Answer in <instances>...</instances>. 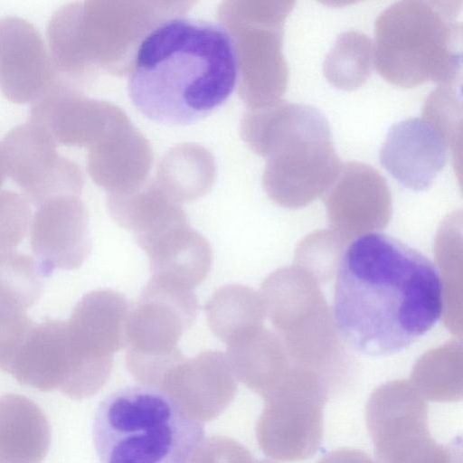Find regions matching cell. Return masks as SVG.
I'll return each instance as SVG.
<instances>
[{"label":"cell","mask_w":463,"mask_h":463,"mask_svg":"<svg viewBox=\"0 0 463 463\" xmlns=\"http://www.w3.org/2000/svg\"><path fill=\"white\" fill-rule=\"evenodd\" d=\"M443 304L435 264L390 235L361 234L339 260L335 321L360 354L381 357L406 349L437 324Z\"/></svg>","instance_id":"obj_1"},{"label":"cell","mask_w":463,"mask_h":463,"mask_svg":"<svg viewBox=\"0 0 463 463\" xmlns=\"http://www.w3.org/2000/svg\"><path fill=\"white\" fill-rule=\"evenodd\" d=\"M240 75L237 47L225 26L175 16L139 43L128 75V94L148 119L187 126L221 108Z\"/></svg>","instance_id":"obj_2"},{"label":"cell","mask_w":463,"mask_h":463,"mask_svg":"<svg viewBox=\"0 0 463 463\" xmlns=\"http://www.w3.org/2000/svg\"><path fill=\"white\" fill-rule=\"evenodd\" d=\"M461 2L403 0L374 24V65L389 82L452 86L461 76Z\"/></svg>","instance_id":"obj_3"},{"label":"cell","mask_w":463,"mask_h":463,"mask_svg":"<svg viewBox=\"0 0 463 463\" xmlns=\"http://www.w3.org/2000/svg\"><path fill=\"white\" fill-rule=\"evenodd\" d=\"M203 432L201 422L147 386L110 393L99 404L93 422L100 463H188Z\"/></svg>","instance_id":"obj_4"},{"label":"cell","mask_w":463,"mask_h":463,"mask_svg":"<svg viewBox=\"0 0 463 463\" xmlns=\"http://www.w3.org/2000/svg\"><path fill=\"white\" fill-rule=\"evenodd\" d=\"M269 123L276 156L268 174V187L275 199L302 203L336 178L342 165L329 123L318 109L284 103Z\"/></svg>","instance_id":"obj_5"},{"label":"cell","mask_w":463,"mask_h":463,"mask_svg":"<svg viewBox=\"0 0 463 463\" xmlns=\"http://www.w3.org/2000/svg\"><path fill=\"white\" fill-rule=\"evenodd\" d=\"M365 419L381 463H458L454 448L431 437L428 406L404 382L376 389L367 402Z\"/></svg>","instance_id":"obj_6"},{"label":"cell","mask_w":463,"mask_h":463,"mask_svg":"<svg viewBox=\"0 0 463 463\" xmlns=\"http://www.w3.org/2000/svg\"><path fill=\"white\" fill-rule=\"evenodd\" d=\"M256 438L263 453L277 460L300 461L313 457L324 433L327 392L310 375L287 377L263 397Z\"/></svg>","instance_id":"obj_7"},{"label":"cell","mask_w":463,"mask_h":463,"mask_svg":"<svg viewBox=\"0 0 463 463\" xmlns=\"http://www.w3.org/2000/svg\"><path fill=\"white\" fill-rule=\"evenodd\" d=\"M57 146L46 129L33 121L14 128L0 142L5 175L33 203L72 195L80 188L72 163L59 155Z\"/></svg>","instance_id":"obj_8"},{"label":"cell","mask_w":463,"mask_h":463,"mask_svg":"<svg viewBox=\"0 0 463 463\" xmlns=\"http://www.w3.org/2000/svg\"><path fill=\"white\" fill-rule=\"evenodd\" d=\"M198 304L194 290L150 278L131 308L126 330L128 352L169 354L193 324Z\"/></svg>","instance_id":"obj_9"},{"label":"cell","mask_w":463,"mask_h":463,"mask_svg":"<svg viewBox=\"0 0 463 463\" xmlns=\"http://www.w3.org/2000/svg\"><path fill=\"white\" fill-rule=\"evenodd\" d=\"M59 73L38 30L15 16L0 19V90L10 101L33 104L58 81Z\"/></svg>","instance_id":"obj_10"},{"label":"cell","mask_w":463,"mask_h":463,"mask_svg":"<svg viewBox=\"0 0 463 463\" xmlns=\"http://www.w3.org/2000/svg\"><path fill=\"white\" fill-rule=\"evenodd\" d=\"M157 389L201 422L214 420L227 409L238 384L226 354L208 350L176 364Z\"/></svg>","instance_id":"obj_11"},{"label":"cell","mask_w":463,"mask_h":463,"mask_svg":"<svg viewBox=\"0 0 463 463\" xmlns=\"http://www.w3.org/2000/svg\"><path fill=\"white\" fill-rule=\"evenodd\" d=\"M31 246L45 276L55 269L79 268L91 250L82 203L73 195H61L40 204L32 220Z\"/></svg>","instance_id":"obj_12"},{"label":"cell","mask_w":463,"mask_h":463,"mask_svg":"<svg viewBox=\"0 0 463 463\" xmlns=\"http://www.w3.org/2000/svg\"><path fill=\"white\" fill-rule=\"evenodd\" d=\"M448 142L424 118H409L389 129L380 161L404 186L422 191L433 182L447 159Z\"/></svg>","instance_id":"obj_13"},{"label":"cell","mask_w":463,"mask_h":463,"mask_svg":"<svg viewBox=\"0 0 463 463\" xmlns=\"http://www.w3.org/2000/svg\"><path fill=\"white\" fill-rule=\"evenodd\" d=\"M136 241L149 259L153 279L194 290L210 271L211 246L188 222Z\"/></svg>","instance_id":"obj_14"},{"label":"cell","mask_w":463,"mask_h":463,"mask_svg":"<svg viewBox=\"0 0 463 463\" xmlns=\"http://www.w3.org/2000/svg\"><path fill=\"white\" fill-rule=\"evenodd\" d=\"M130 310L128 300L117 291H91L81 298L66 321L71 339L89 354L113 357L126 345Z\"/></svg>","instance_id":"obj_15"},{"label":"cell","mask_w":463,"mask_h":463,"mask_svg":"<svg viewBox=\"0 0 463 463\" xmlns=\"http://www.w3.org/2000/svg\"><path fill=\"white\" fill-rule=\"evenodd\" d=\"M70 371L66 323L34 325L16 354L9 373L39 390H63Z\"/></svg>","instance_id":"obj_16"},{"label":"cell","mask_w":463,"mask_h":463,"mask_svg":"<svg viewBox=\"0 0 463 463\" xmlns=\"http://www.w3.org/2000/svg\"><path fill=\"white\" fill-rule=\"evenodd\" d=\"M226 357L236 379L262 398L286 379L268 337L258 328L228 343Z\"/></svg>","instance_id":"obj_17"},{"label":"cell","mask_w":463,"mask_h":463,"mask_svg":"<svg viewBox=\"0 0 463 463\" xmlns=\"http://www.w3.org/2000/svg\"><path fill=\"white\" fill-rule=\"evenodd\" d=\"M205 310L211 331L226 344L258 328L261 316L256 293L239 284L219 288L209 299Z\"/></svg>","instance_id":"obj_18"},{"label":"cell","mask_w":463,"mask_h":463,"mask_svg":"<svg viewBox=\"0 0 463 463\" xmlns=\"http://www.w3.org/2000/svg\"><path fill=\"white\" fill-rule=\"evenodd\" d=\"M373 48L371 39L354 30L340 33L327 52L323 71L335 87L351 90L363 85L371 73Z\"/></svg>","instance_id":"obj_19"},{"label":"cell","mask_w":463,"mask_h":463,"mask_svg":"<svg viewBox=\"0 0 463 463\" xmlns=\"http://www.w3.org/2000/svg\"><path fill=\"white\" fill-rule=\"evenodd\" d=\"M43 277L37 260L13 253L0 260V296L26 310L40 298Z\"/></svg>","instance_id":"obj_20"},{"label":"cell","mask_w":463,"mask_h":463,"mask_svg":"<svg viewBox=\"0 0 463 463\" xmlns=\"http://www.w3.org/2000/svg\"><path fill=\"white\" fill-rule=\"evenodd\" d=\"M422 118L434 125L451 146L454 165H460L462 105L461 95L453 86H439L426 99Z\"/></svg>","instance_id":"obj_21"},{"label":"cell","mask_w":463,"mask_h":463,"mask_svg":"<svg viewBox=\"0 0 463 463\" xmlns=\"http://www.w3.org/2000/svg\"><path fill=\"white\" fill-rule=\"evenodd\" d=\"M25 310L0 296V369L9 373L14 360L34 326Z\"/></svg>","instance_id":"obj_22"},{"label":"cell","mask_w":463,"mask_h":463,"mask_svg":"<svg viewBox=\"0 0 463 463\" xmlns=\"http://www.w3.org/2000/svg\"><path fill=\"white\" fill-rule=\"evenodd\" d=\"M31 218L28 202L12 191L0 192V260L15 253Z\"/></svg>","instance_id":"obj_23"},{"label":"cell","mask_w":463,"mask_h":463,"mask_svg":"<svg viewBox=\"0 0 463 463\" xmlns=\"http://www.w3.org/2000/svg\"><path fill=\"white\" fill-rule=\"evenodd\" d=\"M255 458L242 444L226 436H211L202 440L188 463H254Z\"/></svg>","instance_id":"obj_24"},{"label":"cell","mask_w":463,"mask_h":463,"mask_svg":"<svg viewBox=\"0 0 463 463\" xmlns=\"http://www.w3.org/2000/svg\"><path fill=\"white\" fill-rule=\"evenodd\" d=\"M317 463H376L365 452L353 449H340L325 455Z\"/></svg>","instance_id":"obj_25"},{"label":"cell","mask_w":463,"mask_h":463,"mask_svg":"<svg viewBox=\"0 0 463 463\" xmlns=\"http://www.w3.org/2000/svg\"><path fill=\"white\" fill-rule=\"evenodd\" d=\"M5 173L4 171V168H3V165H2V162H1V159H0V187L2 186L4 181H5Z\"/></svg>","instance_id":"obj_26"},{"label":"cell","mask_w":463,"mask_h":463,"mask_svg":"<svg viewBox=\"0 0 463 463\" xmlns=\"http://www.w3.org/2000/svg\"><path fill=\"white\" fill-rule=\"evenodd\" d=\"M254 463H276L270 460L263 459V460H255Z\"/></svg>","instance_id":"obj_27"}]
</instances>
